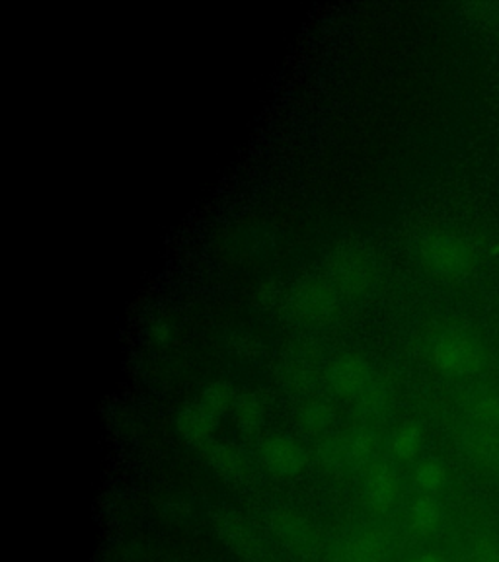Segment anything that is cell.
Listing matches in <instances>:
<instances>
[{"label":"cell","instance_id":"1","mask_svg":"<svg viewBox=\"0 0 499 562\" xmlns=\"http://www.w3.org/2000/svg\"><path fill=\"white\" fill-rule=\"evenodd\" d=\"M428 356L433 368L447 378H476L488 366L484 344L465 328L439 330L430 340Z\"/></svg>","mask_w":499,"mask_h":562},{"label":"cell","instance_id":"2","mask_svg":"<svg viewBox=\"0 0 499 562\" xmlns=\"http://www.w3.org/2000/svg\"><path fill=\"white\" fill-rule=\"evenodd\" d=\"M420 262L428 272L441 280H465L476 270L474 246L453 231H433L418 245Z\"/></svg>","mask_w":499,"mask_h":562},{"label":"cell","instance_id":"3","mask_svg":"<svg viewBox=\"0 0 499 562\" xmlns=\"http://www.w3.org/2000/svg\"><path fill=\"white\" fill-rule=\"evenodd\" d=\"M287 307L291 313L308 323H322L338 311V291L332 281L307 278L295 283L287 293Z\"/></svg>","mask_w":499,"mask_h":562},{"label":"cell","instance_id":"4","mask_svg":"<svg viewBox=\"0 0 499 562\" xmlns=\"http://www.w3.org/2000/svg\"><path fill=\"white\" fill-rule=\"evenodd\" d=\"M328 272L336 290L358 295L375 280V263L360 246H342L330 256Z\"/></svg>","mask_w":499,"mask_h":562},{"label":"cell","instance_id":"5","mask_svg":"<svg viewBox=\"0 0 499 562\" xmlns=\"http://www.w3.org/2000/svg\"><path fill=\"white\" fill-rule=\"evenodd\" d=\"M455 436L458 446L474 465L480 467L484 473L499 481V430L483 428L461 418L456 424Z\"/></svg>","mask_w":499,"mask_h":562},{"label":"cell","instance_id":"6","mask_svg":"<svg viewBox=\"0 0 499 562\" xmlns=\"http://www.w3.org/2000/svg\"><path fill=\"white\" fill-rule=\"evenodd\" d=\"M209 519L215 533L223 543L227 544L228 551H233L246 561H252L262 554L260 537L256 536L254 529L248 526V521L240 518L233 509H213Z\"/></svg>","mask_w":499,"mask_h":562},{"label":"cell","instance_id":"7","mask_svg":"<svg viewBox=\"0 0 499 562\" xmlns=\"http://www.w3.org/2000/svg\"><path fill=\"white\" fill-rule=\"evenodd\" d=\"M326 378H328L333 393L345 396V398H358L375 379L367 361L363 360L361 356H353V353L336 358L328 366Z\"/></svg>","mask_w":499,"mask_h":562},{"label":"cell","instance_id":"8","mask_svg":"<svg viewBox=\"0 0 499 562\" xmlns=\"http://www.w3.org/2000/svg\"><path fill=\"white\" fill-rule=\"evenodd\" d=\"M463 420L499 430V389L490 383H470L461 393Z\"/></svg>","mask_w":499,"mask_h":562},{"label":"cell","instance_id":"9","mask_svg":"<svg viewBox=\"0 0 499 562\" xmlns=\"http://www.w3.org/2000/svg\"><path fill=\"white\" fill-rule=\"evenodd\" d=\"M263 465L280 476H295L307 465V453L291 436H272L262 446Z\"/></svg>","mask_w":499,"mask_h":562},{"label":"cell","instance_id":"10","mask_svg":"<svg viewBox=\"0 0 499 562\" xmlns=\"http://www.w3.org/2000/svg\"><path fill=\"white\" fill-rule=\"evenodd\" d=\"M200 453L205 459V463L211 467V471L223 479L225 483L235 486V484L246 481L250 467H248L245 451L238 449L237 446L213 439Z\"/></svg>","mask_w":499,"mask_h":562},{"label":"cell","instance_id":"11","mask_svg":"<svg viewBox=\"0 0 499 562\" xmlns=\"http://www.w3.org/2000/svg\"><path fill=\"white\" fill-rule=\"evenodd\" d=\"M365 494L371 509L388 512L395 506L400 494V476L388 461H375L368 467L365 479Z\"/></svg>","mask_w":499,"mask_h":562},{"label":"cell","instance_id":"12","mask_svg":"<svg viewBox=\"0 0 499 562\" xmlns=\"http://www.w3.org/2000/svg\"><path fill=\"white\" fill-rule=\"evenodd\" d=\"M180 436L202 451L207 443L213 441V431L217 428V416L207 411L200 401L185 404L184 408L178 414L175 420Z\"/></svg>","mask_w":499,"mask_h":562},{"label":"cell","instance_id":"13","mask_svg":"<svg viewBox=\"0 0 499 562\" xmlns=\"http://www.w3.org/2000/svg\"><path fill=\"white\" fill-rule=\"evenodd\" d=\"M273 536L291 544L293 549H310L316 543V531L307 518L295 512H273L270 516Z\"/></svg>","mask_w":499,"mask_h":562},{"label":"cell","instance_id":"14","mask_svg":"<svg viewBox=\"0 0 499 562\" xmlns=\"http://www.w3.org/2000/svg\"><path fill=\"white\" fill-rule=\"evenodd\" d=\"M445 521V508L435 494H420L410 504L406 514V526L413 536L430 537L438 533Z\"/></svg>","mask_w":499,"mask_h":562},{"label":"cell","instance_id":"15","mask_svg":"<svg viewBox=\"0 0 499 562\" xmlns=\"http://www.w3.org/2000/svg\"><path fill=\"white\" fill-rule=\"evenodd\" d=\"M390 551V537L383 531H367L343 544L340 549V562H385Z\"/></svg>","mask_w":499,"mask_h":562},{"label":"cell","instance_id":"16","mask_svg":"<svg viewBox=\"0 0 499 562\" xmlns=\"http://www.w3.org/2000/svg\"><path fill=\"white\" fill-rule=\"evenodd\" d=\"M470 562H499V533L488 521H474L463 536Z\"/></svg>","mask_w":499,"mask_h":562},{"label":"cell","instance_id":"17","mask_svg":"<svg viewBox=\"0 0 499 562\" xmlns=\"http://www.w3.org/2000/svg\"><path fill=\"white\" fill-rule=\"evenodd\" d=\"M342 438V459L343 467L373 465V459L378 451L377 431L361 428L350 434H343Z\"/></svg>","mask_w":499,"mask_h":562},{"label":"cell","instance_id":"18","mask_svg":"<svg viewBox=\"0 0 499 562\" xmlns=\"http://www.w3.org/2000/svg\"><path fill=\"white\" fill-rule=\"evenodd\" d=\"M233 414L238 430L245 436H254L262 428L263 404L252 393H238L237 401L233 404Z\"/></svg>","mask_w":499,"mask_h":562},{"label":"cell","instance_id":"19","mask_svg":"<svg viewBox=\"0 0 499 562\" xmlns=\"http://www.w3.org/2000/svg\"><path fill=\"white\" fill-rule=\"evenodd\" d=\"M238 391L237 386L228 381H213L209 385L205 386L200 395V403L215 414L217 418L223 414L233 411V404L237 401Z\"/></svg>","mask_w":499,"mask_h":562},{"label":"cell","instance_id":"20","mask_svg":"<svg viewBox=\"0 0 499 562\" xmlns=\"http://www.w3.org/2000/svg\"><path fill=\"white\" fill-rule=\"evenodd\" d=\"M421 448V430L416 424H402L396 428L393 438H390V449L396 459L410 461L418 456Z\"/></svg>","mask_w":499,"mask_h":562},{"label":"cell","instance_id":"21","mask_svg":"<svg viewBox=\"0 0 499 562\" xmlns=\"http://www.w3.org/2000/svg\"><path fill=\"white\" fill-rule=\"evenodd\" d=\"M298 422L310 434H322L332 426L333 411L322 401H308L298 411Z\"/></svg>","mask_w":499,"mask_h":562},{"label":"cell","instance_id":"22","mask_svg":"<svg viewBox=\"0 0 499 562\" xmlns=\"http://www.w3.org/2000/svg\"><path fill=\"white\" fill-rule=\"evenodd\" d=\"M447 481V471L439 461L428 459L421 461L420 465L413 471V484L418 486L421 494H438L443 484Z\"/></svg>","mask_w":499,"mask_h":562},{"label":"cell","instance_id":"23","mask_svg":"<svg viewBox=\"0 0 499 562\" xmlns=\"http://www.w3.org/2000/svg\"><path fill=\"white\" fill-rule=\"evenodd\" d=\"M388 398L390 396H388V389H386L385 383L373 379L371 385L358 396V411L363 416L373 418V416L385 413L386 406H388Z\"/></svg>","mask_w":499,"mask_h":562},{"label":"cell","instance_id":"24","mask_svg":"<svg viewBox=\"0 0 499 562\" xmlns=\"http://www.w3.org/2000/svg\"><path fill=\"white\" fill-rule=\"evenodd\" d=\"M228 346H230V350L237 353L238 358H245V360H258L265 353V346H263L262 340L250 333L233 334Z\"/></svg>","mask_w":499,"mask_h":562},{"label":"cell","instance_id":"25","mask_svg":"<svg viewBox=\"0 0 499 562\" xmlns=\"http://www.w3.org/2000/svg\"><path fill=\"white\" fill-rule=\"evenodd\" d=\"M165 514L168 518L175 519V521H185V519H192L193 516V504L184 498H172L167 502V508Z\"/></svg>","mask_w":499,"mask_h":562},{"label":"cell","instance_id":"26","mask_svg":"<svg viewBox=\"0 0 499 562\" xmlns=\"http://www.w3.org/2000/svg\"><path fill=\"white\" fill-rule=\"evenodd\" d=\"M449 557L445 553H441V551H421V553H416L408 559L406 562H447Z\"/></svg>","mask_w":499,"mask_h":562},{"label":"cell","instance_id":"27","mask_svg":"<svg viewBox=\"0 0 499 562\" xmlns=\"http://www.w3.org/2000/svg\"><path fill=\"white\" fill-rule=\"evenodd\" d=\"M449 561L447 562H470L468 561V554L465 551V544H463V539L458 541V543L453 547V551L447 553Z\"/></svg>","mask_w":499,"mask_h":562},{"label":"cell","instance_id":"28","mask_svg":"<svg viewBox=\"0 0 499 562\" xmlns=\"http://www.w3.org/2000/svg\"><path fill=\"white\" fill-rule=\"evenodd\" d=\"M152 334H155V338H157L158 342H167L170 330H168V325H165V323H158V325H155Z\"/></svg>","mask_w":499,"mask_h":562}]
</instances>
